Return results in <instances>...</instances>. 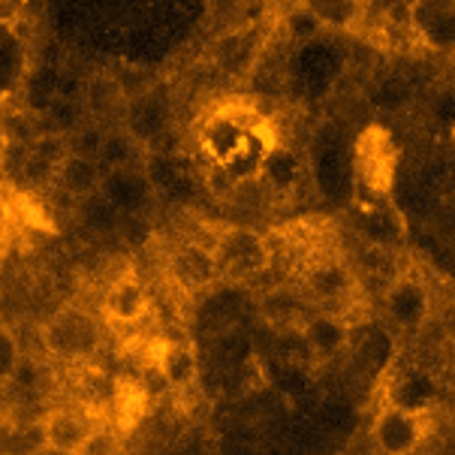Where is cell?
Returning a JSON list of instances; mask_svg holds the SVG:
<instances>
[{
	"label": "cell",
	"instance_id": "obj_1",
	"mask_svg": "<svg viewBox=\"0 0 455 455\" xmlns=\"http://www.w3.org/2000/svg\"><path fill=\"white\" fill-rule=\"evenodd\" d=\"M428 428V413L422 407L383 404L371 422V443L380 455H413Z\"/></svg>",
	"mask_w": 455,
	"mask_h": 455
},
{
	"label": "cell",
	"instance_id": "obj_2",
	"mask_svg": "<svg viewBox=\"0 0 455 455\" xmlns=\"http://www.w3.org/2000/svg\"><path fill=\"white\" fill-rule=\"evenodd\" d=\"M43 353L64 362H84L94 356L100 344V329L91 314L79 311V307H67V311L55 314L40 331Z\"/></svg>",
	"mask_w": 455,
	"mask_h": 455
},
{
	"label": "cell",
	"instance_id": "obj_3",
	"mask_svg": "<svg viewBox=\"0 0 455 455\" xmlns=\"http://www.w3.org/2000/svg\"><path fill=\"white\" fill-rule=\"evenodd\" d=\"M395 145L389 130L368 127L356 142V179L374 196H387L395 181Z\"/></svg>",
	"mask_w": 455,
	"mask_h": 455
},
{
	"label": "cell",
	"instance_id": "obj_4",
	"mask_svg": "<svg viewBox=\"0 0 455 455\" xmlns=\"http://www.w3.org/2000/svg\"><path fill=\"white\" fill-rule=\"evenodd\" d=\"M100 426L103 422H97V413L84 404H52V411L43 419L45 443L73 455L88 443V437Z\"/></svg>",
	"mask_w": 455,
	"mask_h": 455
},
{
	"label": "cell",
	"instance_id": "obj_5",
	"mask_svg": "<svg viewBox=\"0 0 455 455\" xmlns=\"http://www.w3.org/2000/svg\"><path fill=\"white\" fill-rule=\"evenodd\" d=\"M55 371L43 356H34V353H25L15 365L12 377L6 380V395H10V404H45L49 407V398L55 392Z\"/></svg>",
	"mask_w": 455,
	"mask_h": 455
},
{
	"label": "cell",
	"instance_id": "obj_6",
	"mask_svg": "<svg viewBox=\"0 0 455 455\" xmlns=\"http://www.w3.org/2000/svg\"><path fill=\"white\" fill-rule=\"evenodd\" d=\"M214 262L223 272L233 275H253L266 266V242L257 233H244V229H229L214 242Z\"/></svg>",
	"mask_w": 455,
	"mask_h": 455
},
{
	"label": "cell",
	"instance_id": "obj_7",
	"mask_svg": "<svg viewBox=\"0 0 455 455\" xmlns=\"http://www.w3.org/2000/svg\"><path fill=\"white\" fill-rule=\"evenodd\" d=\"M148 307H151L148 290H145V283L133 272L121 275L106 290V314H109L112 323L133 326V323H139L148 314Z\"/></svg>",
	"mask_w": 455,
	"mask_h": 455
},
{
	"label": "cell",
	"instance_id": "obj_8",
	"mask_svg": "<svg viewBox=\"0 0 455 455\" xmlns=\"http://www.w3.org/2000/svg\"><path fill=\"white\" fill-rule=\"evenodd\" d=\"M302 335H305L307 350L326 359V356H335V353H341L344 347H347V341H350V326L344 323L341 314L320 307V311H314L311 317L305 320Z\"/></svg>",
	"mask_w": 455,
	"mask_h": 455
},
{
	"label": "cell",
	"instance_id": "obj_9",
	"mask_svg": "<svg viewBox=\"0 0 455 455\" xmlns=\"http://www.w3.org/2000/svg\"><path fill=\"white\" fill-rule=\"evenodd\" d=\"M387 311L401 326H419L428 317V290L422 283L401 277L387 290Z\"/></svg>",
	"mask_w": 455,
	"mask_h": 455
},
{
	"label": "cell",
	"instance_id": "obj_10",
	"mask_svg": "<svg viewBox=\"0 0 455 455\" xmlns=\"http://www.w3.org/2000/svg\"><path fill=\"white\" fill-rule=\"evenodd\" d=\"M172 275L184 287H205L218 275V262H214L212 251L190 244V248H184L172 257Z\"/></svg>",
	"mask_w": 455,
	"mask_h": 455
},
{
	"label": "cell",
	"instance_id": "obj_11",
	"mask_svg": "<svg viewBox=\"0 0 455 455\" xmlns=\"http://www.w3.org/2000/svg\"><path fill=\"white\" fill-rule=\"evenodd\" d=\"M307 287H311L314 296L320 299V302H341V299L350 292V277L341 266H335V262H320V266L311 268V275H307Z\"/></svg>",
	"mask_w": 455,
	"mask_h": 455
},
{
	"label": "cell",
	"instance_id": "obj_12",
	"mask_svg": "<svg viewBox=\"0 0 455 455\" xmlns=\"http://www.w3.org/2000/svg\"><path fill=\"white\" fill-rule=\"evenodd\" d=\"M55 181L64 184V190H73V194H88L97 184V166L82 154H69Z\"/></svg>",
	"mask_w": 455,
	"mask_h": 455
},
{
	"label": "cell",
	"instance_id": "obj_13",
	"mask_svg": "<svg viewBox=\"0 0 455 455\" xmlns=\"http://www.w3.org/2000/svg\"><path fill=\"white\" fill-rule=\"evenodd\" d=\"M21 356H25V350H21L19 338H15L10 329L0 326V387H6V380L12 377Z\"/></svg>",
	"mask_w": 455,
	"mask_h": 455
},
{
	"label": "cell",
	"instance_id": "obj_14",
	"mask_svg": "<svg viewBox=\"0 0 455 455\" xmlns=\"http://www.w3.org/2000/svg\"><path fill=\"white\" fill-rule=\"evenodd\" d=\"M118 452H121L118 435H115L109 426H100L94 435L88 437V443H84L76 455H118Z\"/></svg>",
	"mask_w": 455,
	"mask_h": 455
},
{
	"label": "cell",
	"instance_id": "obj_15",
	"mask_svg": "<svg viewBox=\"0 0 455 455\" xmlns=\"http://www.w3.org/2000/svg\"><path fill=\"white\" fill-rule=\"evenodd\" d=\"M19 12H21L19 4H6V0H0V21H12Z\"/></svg>",
	"mask_w": 455,
	"mask_h": 455
},
{
	"label": "cell",
	"instance_id": "obj_16",
	"mask_svg": "<svg viewBox=\"0 0 455 455\" xmlns=\"http://www.w3.org/2000/svg\"><path fill=\"white\" fill-rule=\"evenodd\" d=\"M10 142H12V139H10V130H6V124H4V121H0V164H4V160H6V151H10Z\"/></svg>",
	"mask_w": 455,
	"mask_h": 455
},
{
	"label": "cell",
	"instance_id": "obj_17",
	"mask_svg": "<svg viewBox=\"0 0 455 455\" xmlns=\"http://www.w3.org/2000/svg\"><path fill=\"white\" fill-rule=\"evenodd\" d=\"M36 455H73V452H64V450H55V446H49V443H45V446H43V450H40V452H36Z\"/></svg>",
	"mask_w": 455,
	"mask_h": 455
}]
</instances>
